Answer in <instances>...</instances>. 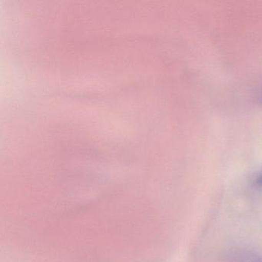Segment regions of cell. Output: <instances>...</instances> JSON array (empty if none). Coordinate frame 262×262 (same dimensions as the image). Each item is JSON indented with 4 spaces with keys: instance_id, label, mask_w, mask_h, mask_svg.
<instances>
[{
    "instance_id": "cell-1",
    "label": "cell",
    "mask_w": 262,
    "mask_h": 262,
    "mask_svg": "<svg viewBox=\"0 0 262 262\" xmlns=\"http://www.w3.org/2000/svg\"><path fill=\"white\" fill-rule=\"evenodd\" d=\"M228 262H262V256L248 249H237L231 251Z\"/></svg>"
},
{
    "instance_id": "cell-2",
    "label": "cell",
    "mask_w": 262,
    "mask_h": 262,
    "mask_svg": "<svg viewBox=\"0 0 262 262\" xmlns=\"http://www.w3.org/2000/svg\"><path fill=\"white\" fill-rule=\"evenodd\" d=\"M256 184L259 186L262 187V172L257 176V179H256Z\"/></svg>"
},
{
    "instance_id": "cell-3",
    "label": "cell",
    "mask_w": 262,
    "mask_h": 262,
    "mask_svg": "<svg viewBox=\"0 0 262 262\" xmlns=\"http://www.w3.org/2000/svg\"><path fill=\"white\" fill-rule=\"evenodd\" d=\"M261 100H262V98H261Z\"/></svg>"
}]
</instances>
